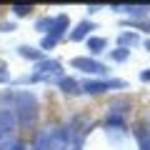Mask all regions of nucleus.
<instances>
[{
	"instance_id": "f257e3e1",
	"label": "nucleus",
	"mask_w": 150,
	"mask_h": 150,
	"mask_svg": "<svg viewBox=\"0 0 150 150\" xmlns=\"http://www.w3.org/2000/svg\"><path fill=\"white\" fill-rule=\"evenodd\" d=\"M85 93H93V95H98V93H105V90H110V88H125V83L123 80H88L85 85Z\"/></svg>"
},
{
	"instance_id": "f03ea898",
	"label": "nucleus",
	"mask_w": 150,
	"mask_h": 150,
	"mask_svg": "<svg viewBox=\"0 0 150 150\" xmlns=\"http://www.w3.org/2000/svg\"><path fill=\"white\" fill-rule=\"evenodd\" d=\"M73 68H80V70H85V73H95V75L105 73V65L98 63V60H90V58H75L73 60Z\"/></svg>"
},
{
	"instance_id": "7ed1b4c3",
	"label": "nucleus",
	"mask_w": 150,
	"mask_h": 150,
	"mask_svg": "<svg viewBox=\"0 0 150 150\" xmlns=\"http://www.w3.org/2000/svg\"><path fill=\"white\" fill-rule=\"evenodd\" d=\"M135 138H138L140 150H150V128L148 125H135Z\"/></svg>"
},
{
	"instance_id": "20e7f679",
	"label": "nucleus",
	"mask_w": 150,
	"mask_h": 150,
	"mask_svg": "<svg viewBox=\"0 0 150 150\" xmlns=\"http://www.w3.org/2000/svg\"><path fill=\"white\" fill-rule=\"evenodd\" d=\"M40 73H50V75H58L60 73V63H55V60H43V63H38V68Z\"/></svg>"
},
{
	"instance_id": "39448f33",
	"label": "nucleus",
	"mask_w": 150,
	"mask_h": 150,
	"mask_svg": "<svg viewBox=\"0 0 150 150\" xmlns=\"http://www.w3.org/2000/svg\"><path fill=\"white\" fill-rule=\"evenodd\" d=\"M120 13H128V15H133V18H143V15H148V10L150 8L148 5H128V8H118Z\"/></svg>"
},
{
	"instance_id": "423d86ee",
	"label": "nucleus",
	"mask_w": 150,
	"mask_h": 150,
	"mask_svg": "<svg viewBox=\"0 0 150 150\" xmlns=\"http://www.w3.org/2000/svg\"><path fill=\"white\" fill-rule=\"evenodd\" d=\"M88 30H93V23H80V25H78V28H75V30H73V35H70V40H83V38H85L88 35Z\"/></svg>"
},
{
	"instance_id": "0eeeda50",
	"label": "nucleus",
	"mask_w": 150,
	"mask_h": 150,
	"mask_svg": "<svg viewBox=\"0 0 150 150\" xmlns=\"http://www.w3.org/2000/svg\"><path fill=\"white\" fill-rule=\"evenodd\" d=\"M88 48H90L93 53H100V50L105 48V40H103V38H90V40H88Z\"/></svg>"
},
{
	"instance_id": "6e6552de",
	"label": "nucleus",
	"mask_w": 150,
	"mask_h": 150,
	"mask_svg": "<svg viewBox=\"0 0 150 150\" xmlns=\"http://www.w3.org/2000/svg\"><path fill=\"white\" fill-rule=\"evenodd\" d=\"M128 55H130V50H125V48H118V50H112V53H110V58H112V60H118V63H123V60L128 58Z\"/></svg>"
},
{
	"instance_id": "1a4fd4ad",
	"label": "nucleus",
	"mask_w": 150,
	"mask_h": 150,
	"mask_svg": "<svg viewBox=\"0 0 150 150\" xmlns=\"http://www.w3.org/2000/svg\"><path fill=\"white\" fill-rule=\"evenodd\" d=\"M60 88H63L65 93H78V83H75V80H68V78L60 80Z\"/></svg>"
},
{
	"instance_id": "9d476101",
	"label": "nucleus",
	"mask_w": 150,
	"mask_h": 150,
	"mask_svg": "<svg viewBox=\"0 0 150 150\" xmlns=\"http://www.w3.org/2000/svg\"><path fill=\"white\" fill-rule=\"evenodd\" d=\"M120 43L123 45H135L138 43V35H135V33H123V35H120Z\"/></svg>"
},
{
	"instance_id": "9b49d317",
	"label": "nucleus",
	"mask_w": 150,
	"mask_h": 150,
	"mask_svg": "<svg viewBox=\"0 0 150 150\" xmlns=\"http://www.w3.org/2000/svg\"><path fill=\"white\" fill-rule=\"evenodd\" d=\"M20 53L25 58H40V50H33V48H20Z\"/></svg>"
},
{
	"instance_id": "f8f14e48",
	"label": "nucleus",
	"mask_w": 150,
	"mask_h": 150,
	"mask_svg": "<svg viewBox=\"0 0 150 150\" xmlns=\"http://www.w3.org/2000/svg\"><path fill=\"white\" fill-rule=\"evenodd\" d=\"M13 10H15L18 15H28V13H30V8H28V5H15Z\"/></svg>"
},
{
	"instance_id": "ddd939ff",
	"label": "nucleus",
	"mask_w": 150,
	"mask_h": 150,
	"mask_svg": "<svg viewBox=\"0 0 150 150\" xmlns=\"http://www.w3.org/2000/svg\"><path fill=\"white\" fill-rule=\"evenodd\" d=\"M133 25H138V28H143L145 33H150V23H133Z\"/></svg>"
},
{
	"instance_id": "4468645a",
	"label": "nucleus",
	"mask_w": 150,
	"mask_h": 150,
	"mask_svg": "<svg viewBox=\"0 0 150 150\" xmlns=\"http://www.w3.org/2000/svg\"><path fill=\"white\" fill-rule=\"evenodd\" d=\"M8 150H25V145H23V143H15V145H10Z\"/></svg>"
},
{
	"instance_id": "2eb2a0df",
	"label": "nucleus",
	"mask_w": 150,
	"mask_h": 150,
	"mask_svg": "<svg viewBox=\"0 0 150 150\" xmlns=\"http://www.w3.org/2000/svg\"><path fill=\"white\" fill-rule=\"evenodd\" d=\"M140 78H143V80H150V70H143V73H140Z\"/></svg>"
},
{
	"instance_id": "dca6fc26",
	"label": "nucleus",
	"mask_w": 150,
	"mask_h": 150,
	"mask_svg": "<svg viewBox=\"0 0 150 150\" xmlns=\"http://www.w3.org/2000/svg\"><path fill=\"white\" fill-rule=\"evenodd\" d=\"M145 48H148V50H150V40H148V43H145Z\"/></svg>"
}]
</instances>
